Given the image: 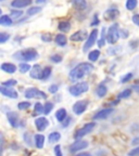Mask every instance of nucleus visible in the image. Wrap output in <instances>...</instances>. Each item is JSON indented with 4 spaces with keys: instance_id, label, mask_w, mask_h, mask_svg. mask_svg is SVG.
<instances>
[{
    "instance_id": "obj_44",
    "label": "nucleus",
    "mask_w": 139,
    "mask_h": 156,
    "mask_svg": "<svg viewBox=\"0 0 139 156\" xmlns=\"http://www.w3.org/2000/svg\"><path fill=\"white\" fill-rule=\"evenodd\" d=\"M54 154H56V156H62L61 146H60V145H56V146H54Z\"/></svg>"
},
{
    "instance_id": "obj_40",
    "label": "nucleus",
    "mask_w": 139,
    "mask_h": 156,
    "mask_svg": "<svg viewBox=\"0 0 139 156\" xmlns=\"http://www.w3.org/2000/svg\"><path fill=\"white\" fill-rule=\"evenodd\" d=\"M50 60L54 63H60L62 61V56L59 55V54H53V55L50 56Z\"/></svg>"
},
{
    "instance_id": "obj_39",
    "label": "nucleus",
    "mask_w": 139,
    "mask_h": 156,
    "mask_svg": "<svg viewBox=\"0 0 139 156\" xmlns=\"http://www.w3.org/2000/svg\"><path fill=\"white\" fill-rule=\"evenodd\" d=\"M17 83L16 80L14 79H10V80H7V81H3L2 83V86H5V87H13Z\"/></svg>"
},
{
    "instance_id": "obj_22",
    "label": "nucleus",
    "mask_w": 139,
    "mask_h": 156,
    "mask_svg": "<svg viewBox=\"0 0 139 156\" xmlns=\"http://www.w3.org/2000/svg\"><path fill=\"white\" fill-rule=\"evenodd\" d=\"M0 24L2 26H11L12 25V19L9 15H1L0 17Z\"/></svg>"
},
{
    "instance_id": "obj_49",
    "label": "nucleus",
    "mask_w": 139,
    "mask_h": 156,
    "mask_svg": "<svg viewBox=\"0 0 139 156\" xmlns=\"http://www.w3.org/2000/svg\"><path fill=\"white\" fill-rule=\"evenodd\" d=\"M97 25V24H99V20H98V17L97 16H95V19H93V22L91 23V26H93V25Z\"/></svg>"
},
{
    "instance_id": "obj_52",
    "label": "nucleus",
    "mask_w": 139,
    "mask_h": 156,
    "mask_svg": "<svg viewBox=\"0 0 139 156\" xmlns=\"http://www.w3.org/2000/svg\"><path fill=\"white\" fill-rule=\"evenodd\" d=\"M46 0H36V2L37 3H42V2H45Z\"/></svg>"
},
{
    "instance_id": "obj_33",
    "label": "nucleus",
    "mask_w": 139,
    "mask_h": 156,
    "mask_svg": "<svg viewBox=\"0 0 139 156\" xmlns=\"http://www.w3.org/2000/svg\"><path fill=\"white\" fill-rule=\"evenodd\" d=\"M52 108H53V104H52L51 102H47L46 104H45V106H44V113L46 115H48L49 113L51 112Z\"/></svg>"
},
{
    "instance_id": "obj_27",
    "label": "nucleus",
    "mask_w": 139,
    "mask_h": 156,
    "mask_svg": "<svg viewBox=\"0 0 139 156\" xmlns=\"http://www.w3.org/2000/svg\"><path fill=\"white\" fill-rule=\"evenodd\" d=\"M44 113V106H42V103H35V106H34V113H33V115L34 116H36V115H40Z\"/></svg>"
},
{
    "instance_id": "obj_6",
    "label": "nucleus",
    "mask_w": 139,
    "mask_h": 156,
    "mask_svg": "<svg viewBox=\"0 0 139 156\" xmlns=\"http://www.w3.org/2000/svg\"><path fill=\"white\" fill-rule=\"evenodd\" d=\"M25 97L27 99H47V95L44 91H40L36 88H29L25 91Z\"/></svg>"
},
{
    "instance_id": "obj_53",
    "label": "nucleus",
    "mask_w": 139,
    "mask_h": 156,
    "mask_svg": "<svg viewBox=\"0 0 139 156\" xmlns=\"http://www.w3.org/2000/svg\"><path fill=\"white\" fill-rule=\"evenodd\" d=\"M1 1H3V0H1Z\"/></svg>"
},
{
    "instance_id": "obj_23",
    "label": "nucleus",
    "mask_w": 139,
    "mask_h": 156,
    "mask_svg": "<svg viewBox=\"0 0 139 156\" xmlns=\"http://www.w3.org/2000/svg\"><path fill=\"white\" fill-rule=\"evenodd\" d=\"M56 117H57V119H58V122H63V120L66 118V111L64 110V108H60V110H58L56 113Z\"/></svg>"
},
{
    "instance_id": "obj_42",
    "label": "nucleus",
    "mask_w": 139,
    "mask_h": 156,
    "mask_svg": "<svg viewBox=\"0 0 139 156\" xmlns=\"http://www.w3.org/2000/svg\"><path fill=\"white\" fill-rule=\"evenodd\" d=\"M128 155H130V156H139V146H137V147L133 149L132 151L128 153Z\"/></svg>"
},
{
    "instance_id": "obj_26",
    "label": "nucleus",
    "mask_w": 139,
    "mask_h": 156,
    "mask_svg": "<svg viewBox=\"0 0 139 156\" xmlns=\"http://www.w3.org/2000/svg\"><path fill=\"white\" fill-rule=\"evenodd\" d=\"M56 42H57V44H58V46H61V47L65 46V44H66V37L64 36V35H62V34L57 35V36H56Z\"/></svg>"
},
{
    "instance_id": "obj_10",
    "label": "nucleus",
    "mask_w": 139,
    "mask_h": 156,
    "mask_svg": "<svg viewBox=\"0 0 139 156\" xmlns=\"http://www.w3.org/2000/svg\"><path fill=\"white\" fill-rule=\"evenodd\" d=\"M87 104H88L87 101L85 100L78 101V102H76L73 105V112L76 115H82L86 111V108H87Z\"/></svg>"
},
{
    "instance_id": "obj_31",
    "label": "nucleus",
    "mask_w": 139,
    "mask_h": 156,
    "mask_svg": "<svg viewBox=\"0 0 139 156\" xmlns=\"http://www.w3.org/2000/svg\"><path fill=\"white\" fill-rule=\"evenodd\" d=\"M132 95V90L130 89H125L124 91L119 94V99H127V98H130Z\"/></svg>"
},
{
    "instance_id": "obj_11",
    "label": "nucleus",
    "mask_w": 139,
    "mask_h": 156,
    "mask_svg": "<svg viewBox=\"0 0 139 156\" xmlns=\"http://www.w3.org/2000/svg\"><path fill=\"white\" fill-rule=\"evenodd\" d=\"M112 113H113V108H104V110H101L98 113H96V114L93 116V120L105 119V118H108Z\"/></svg>"
},
{
    "instance_id": "obj_32",
    "label": "nucleus",
    "mask_w": 139,
    "mask_h": 156,
    "mask_svg": "<svg viewBox=\"0 0 139 156\" xmlns=\"http://www.w3.org/2000/svg\"><path fill=\"white\" fill-rule=\"evenodd\" d=\"M137 7V0H127L126 2V8L127 10H134Z\"/></svg>"
},
{
    "instance_id": "obj_51",
    "label": "nucleus",
    "mask_w": 139,
    "mask_h": 156,
    "mask_svg": "<svg viewBox=\"0 0 139 156\" xmlns=\"http://www.w3.org/2000/svg\"><path fill=\"white\" fill-rule=\"evenodd\" d=\"M75 156H91V154L89 153H81V154H77V155Z\"/></svg>"
},
{
    "instance_id": "obj_50",
    "label": "nucleus",
    "mask_w": 139,
    "mask_h": 156,
    "mask_svg": "<svg viewBox=\"0 0 139 156\" xmlns=\"http://www.w3.org/2000/svg\"><path fill=\"white\" fill-rule=\"evenodd\" d=\"M132 144H133V145H136V144H139V138H135V139L132 141Z\"/></svg>"
},
{
    "instance_id": "obj_16",
    "label": "nucleus",
    "mask_w": 139,
    "mask_h": 156,
    "mask_svg": "<svg viewBox=\"0 0 139 156\" xmlns=\"http://www.w3.org/2000/svg\"><path fill=\"white\" fill-rule=\"evenodd\" d=\"M32 3V0H13L11 2V5L15 9H21V8L27 7Z\"/></svg>"
},
{
    "instance_id": "obj_48",
    "label": "nucleus",
    "mask_w": 139,
    "mask_h": 156,
    "mask_svg": "<svg viewBox=\"0 0 139 156\" xmlns=\"http://www.w3.org/2000/svg\"><path fill=\"white\" fill-rule=\"evenodd\" d=\"M71 120H72L71 117H68V118L65 119V122H63V126H64V127H66L68 124H70V122H71Z\"/></svg>"
},
{
    "instance_id": "obj_36",
    "label": "nucleus",
    "mask_w": 139,
    "mask_h": 156,
    "mask_svg": "<svg viewBox=\"0 0 139 156\" xmlns=\"http://www.w3.org/2000/svg\"><path fill=\"white\" fill-rule=\"evenodd\" d=\"M17 107H19V110H21V111L27 110V108L31 107V103L29 102H21V103H19Z\"/></svg>"
},
{
    "instance_id": "obj_34",
    "label": "nucleus",
    "mask_w": 139,
    "mask_h": 156,
    "mask_svg": "<svg viewBox=\"0 0 139 156\" xmlns=\"http://www.w3.org/2000/svg\"><path fill=\"white\" fill-rule=\"evenodd\" d=\"M42 11V8L40 7H33L31 8V9H28V11H27V14L28 15H34V14H37L38 12H40Z\"/></svg>"
},
{
    "instance_id": "obj_14",
    "label": "nucleus",
    "mask_w": 139,
    "mask_h": 156,
    "mask_svg": "<svg viewBox=\"0 0 139 156\" xmlns=\"http://www.w3.org/2000/svg\"><path fill=\"white\" fill-rule=\"evenodd\" d=\"M8 120H9L10 125L13 127V128H16L19 126V115L15 112H8L7 114Z\"/></svg>"
},
{
    "instance_id": "obj_13",
    "label": "nucleus",
    "mask_w": 139,
    "mask_h": 156,
    "mask_svg": "<svg viewBox=\"0 0 139 156\" xmlns=\"http://www.w3.org/2000/svg\"><path fill=\"white\" fill-rule=\"evenodd\" d=\"M42 66L39 65V64H36V65L33 66V68L31 69V77L34 78V79H42Z\"/></svg>"
},
{
    "instance_id": "obj_2",
    "label": "nucleus",
    "mask_w": 139,
    "mask_h": 156,
    "mask_svg": "<svg viewBox=\"0 0 139 156\" xmlns=\"http://www.w3.org/2000/svg\"><path fill=\"white\" fill-rule=\"evenodd\" d=\"M13 58L15 60H19V61H34L35 58H38V53L35 49H26V50H23V51H19L16 53L13 54Z\"/></svg>"
},
{
    "instance_id": "obj_19",
    "label": "nucleus",
    "mask_w": 139,
    "mask_h": 156,
    "mask_svg": "<svg viewBox=\"0 0 139 156\" xmlns=\"http://www.w3.org/2000/svg\"><path fill=\"white\" fill-rule=\"evenodd\" d=\"M72 3L75 7V9L79 10V11H83L87 7V3H86V0H72Z\"/></svg>"
},
{
    "instance_id": "obj_41",
    "label": "nucleus",
    "mask_w": 139,
    "mask_h": 156,
    "mask_svg": "<svg viewBox=\"0 0 139 156\" xmlns=\"http://www.w3.org/2000/svg\"><path fill=\"white\" fill-rule=\"evenodd\" d=\"M42 40L45 42H50L52 40V35L51 34H42Z\"/></svg>"
},
{
    "instance_id": "obj_8",
    "label": "nucleus",
    "mask_w": 139,
    "mask_h": 156,
    "mask_svg": "<svg viewBox=\"0 0 139 156\" xmlns=\"http://www.w3.org/2000/svg\"><path fill=\"white\" fill-rule=\"evenodd\" d=\"M88 146V142L84 141V140H77L75 141L71 146H70V152L71 153H76L78 151H82V150L86 149Z\"/></svg>"
},
{
    "instance_id": "obj_25",
    "label": "nucleus",
    "mask_w": 139,
    "mask_h": 156,
    "mask_svg": "<svg viewBox=\"0 0 139 156\" xmlns=\"http://www.w3.org/2000/svg\"><path fill=\"white\" fill-rule=\"evenodd\" d=\"M99 56H100V51L99 50H93V51L89 52V54H88V58L91 62H96L99 58Z\"/></svg>"
},
{
    "instance_id": "obj_47",
    "label": "nucleus",
    "mask_w": 139,
    "mask_h": 156,
    "mask_svg": "<svg viewBox=\"0 0 139 156\" xmlns=\"http://www.w3.org/2000/svg\"><path fill=\"white\" fill-rule=\"evenodd\" d=\"M120 34H121V36H122L123 38H127V37H128V32H127L126 29H122Z\"/></svg>"
},
{
    "instance_id": "obj_18",
    "label": "nucleus",
    "mask_w": 139,
    "mask_h": 156,
    "mask_svg": "<svg viewBox=\"0 0 139 156\" xmlns=\"http://www.w3.org/2000/svg\"><path fill=\"white\" fill-rule=\"evenodd\" d=\"M119 15H120V12H119V10H116V9H109L108 11H105V13H104V16L107 20H114V19H116Z\"/></svg>"
},
{
    "instance_id": "obj_35",
    "label": "nucleus",
    "mask_w": 139,
    "mask_h": 156,
    "mask_svg": "<svg viewBox=\"0 0 139 156\" xmlns=\"http://www.w3.org/2000/svg\"><path fill=\"white\" fill-rule=\"evenodd\" d=\"M22 14H23V12L22 11H20V10L19 11H17V10H12V11H11V15H10V17H11V19L16 20V19H19Z\"/></svg>"
},
{
    "instance_id": "obj_30",
    "label": "nucleus",
    "mask_w": 139,
    "mask_h": 156,
    "mask_svg": "<svg viewBox=\"0 0 139 156\" xmlns=\"http://www.w3.org/2000/svg\"><path fill=\"white\" fill-rule=\"evenodd\" d=\"M19 71L22 74L26 73V72L31 71V65H29L28 63H26V62H25V63H21L19 65Z\"/></svg>"
},
{
    "instance_id": "obj_29",
    "label": "nucleus",
    "mask_w": 139,
    "mask_h": 156,
    "mask_svg": "<svg viewBox=\"0 0 139 156\" xmlns=\"http://www.w3.org/2000/svg\"><path fill=\"white\" fill-rule=\"evenodd\" d=\"M50 75H51V67L47 66V67L44 68V71H42V80H47V79L50 77Z\"/></svg>"
},
{
    "instance_id": "obj_45",
    "label": "nucleus",
    "mask_w": 139,
    "mask_h": 156,
    "mask_svg": "<svg viewBox=\"0 0 139 156\" xmlns=\"http://www.w3.org/2000/svg\"><path fill=\"white\" fill-rule=\"evenodd\" d=\"M59 90V87L57 85H52L49 87V92L50 93H56Z\"/></svg>"
},
{
    "instance_id": "obj_20",
    "label": "nucleus",
    "mask_w": 139,
    "mask_h": 156,
    "mask_svg": "<svg viewBox=\"0 0 139 156\" xmlns=\"http://www.w3.org/2000/svg\"><path fill=\"white\" fill-rule=\"evenodd\" d=\"M35 144H36V147L38 149H42L45 144V136L42 134H35Z\"/></svg>"
},
{
    "instance_id": "obj_4",
    "label": "nucleus",
    "mask_w": 139,
    "mask_h": 156,
    "mask_svg": "<svg viewBox=\"0 0 139 156\" xmlns=\"http://www.w3.org/2000/svg\"><path fill=\"white\" fill-rule=\"evenodd\" d=\"M120 33H119V24H113L112 26H110L109 30H108L107 35V40L109 44H114L117 42L119 38H120Z\"/></svg>"
},
{
    "instance_id": "obj_38",
    "label": "nucleus",
    "mask_w": 139,
    "mask_h": 156,
    "mask_svg": "<svg viewBox=\"0 0 139 156\" xmlns=\"http://www.w3.org/2000/svg\"><path fill=\"white\" fill-rule=\"evenodd\" d=\"M132 78H133V74L132 73H128V74H126L125 76H123L122 79L120 80V83H127V81H130Z\"/></svg>"
},
{
    "instance_id": "obj_5",
    "label": "nucleus",
    "mask_w": 139,
    "mask_h": 156,
    "mask_svg": "<svg viewBox=\"0 0 139 156\" xmlns=\"http://www.w3.org/2000/svg\"><path fill=\"white\" fill-rule=\"evenodd\" d=\"M96 128V122H88V124H86L85 126H83L81 128V129H78L77 131H76L75 133V139H81V138H83V136H85L86 134L90 133L91 131H93V129Z\"/></svg>"
},
{
    "instance_id": "obj_24",
    "label": "nucleus",
    "mask_w": 139,
    "mask_h": 156,
    "mask_svg": "<svg viewBox=\"0 0 139 156\" xmlns=\"http://www.w3.org/2000/svg\"><path fill=\"white\" fill-rule=\"evenodd\" d=\"M58 28L60 29L61 32L66 33V32H68V30H70V28H71V24H70V22L63 21V22H60V23H59Z\"/></svg>"
},
{
    "instance_id": "obj_15",
    "label": "nucleus",
    "mask_w": 139,
    "mask_h": 156,
    "mask_svg": "<svg viewBox=\"0 0 139 156\" xmlns=\"http://www.w3.org/2000/svg\"><path fill=\"white\" fill-rule=\"evenodd\" d=\"M86 38H87V32H85V30H78V32L74 33L70 39H71L72 41H82V40H84Z\"/></svg>"
},
{
    "instance_id": "obj_9",
    "label": "nucleus",
    "mask_w": 139,
    "mask_h": 156,
    "mask_svg": "<svg viewBox=\"0 0 139 156\" xmlns=\"http://www.w3.org/2000/svg\"><path fill=\"white\" fill-rule=\"evenodd\" d=\"M0 92L2 93V95L10 98V99H17V97H19L17 92L13 89L12 87H5V86H2V87H0Z\"/></svg>"
},
{
    "instance_id": "obj_28",
    "label": "nucleus",
    "mask_w": 139,
    "mask_h": 156,
    "mask_svg": "<svg viewBox=\"0 0 139 156\" xmlns=\"http://www.w3.org/2000/svg\"><path fill=\"white\" fill-rule=\"evenodd\" d=\"M60 139H61V134L59 133V132H52V133L49 134V142H50V143L58 142Z\"/></svg>"
},
{
    "instance_id": "obj_12",
    "label": "nucleus",
    "mask_w": 139,
    "mask_h": 156,
    "mask_svg": "<svg viewBox=\"0 0 139 156\" xmlns=\"http://www.w3.org/2000/svg\"><path fill=\"white\" fill-rule=\"evenodd\" d=\"M35 126H36L38 131H44L47 127L49 126V122L45 117H39V118H37V119L35 120Z\"/></svg>"
},
{
    "instance_id": "obj_1",
    "label": "nucleus",
    "mask_w": 139,
    "mask_h": 156,
    "mask_svg": "<svg viewBox=\"0 0 139 156\" xmlns=\"http://www.w3.org/2000/svg\"><path fill=\"white\" fill-rule=\"evenodd\" d=\"M93 71V64L81 63V64H78L77 66H75V67L70 72L68 77H70V80H71L72 83H76V81H78L79 79L85 77L86 75L90 74Z\"/></svg>"
},
{
    "instance_id": "obj_7",
    "label": "nucleus",
    "mask_w": 139,
    "mask_h": 156,
    "mask_svg": "<svg viewBox=\"0 0 139 156\" xmlns=\"http://www.w3.org/2000/svg\"><path fill=\"white\" fill-rule=\"evenodd\" d=\"M97 37H98V30H97V28H96L90 33V35H89V37H88V39H87V41H86V44H84V47H83L84 52H87V50H89V49L96 44Z\"/></svg>"
},
{
    "instance_id": "obj_46",
    "label": "nucleus",
    "mask_w": 139,
    "mask_h": 156,
    "mask_svg": "<svg viewBox=\"0 0 139 156\" xmlns=\"http://www.w3.org/2000/svg\"><path fill=\"white\" fill-rule=\"evenodd\" d=\"M133 22H134L135 24L138 25V26H139V14L133 15Z\"/></svg>"
},
{
    "instance_id": "obj_17",
    "label": "nucleus",
    "mask_w": 139,
    "mask_h": 156,
    "mask_svg": "<svg viewBox=\"0 0 139 156\" xmlns=\"http://www.w3.org/2000/svg\"><path fill=\"white\" fill-rule=\"evenodd\" d=\"M1 69L5 73H9V74H13L16 72V66L12 63H3L1 65Z\"/></svg>"
},
{
    "instance_id": "obj_21",
    "label": "nucleus",
    "mask_w": 139,
    "mask_h": 156,
    "mask_svg": "<svg viewBox=\"0 0 139 156\" xmlns=\"http://www.w3.org/2000/svg\"><path fill=\"white\" fill-rule=\"evenodd\" d=\"M107 92H108V88H107V86L105 85H99L97 87V89H96V93H97V95L99 98H103L105 94H107Z\"/></svg>"
},
{
    "instance_id": "obj_3",
    "label": "nucleus",
    "mask_w": 139,
    "mask_h": 156,
    "mask_svg": "<svg viewBox=\"0 0 139 156\" xmlns=\"http://www.w3.org/2000/svg\"><path fill=\"white\" fill-rule=\"evenodd\" d=\"M88 89H89V86H88L87 83L84 81V83H76V85L70 87L68 91H70V93H71L73 97H78V95L87 92Z\"/></svg>"
},
{
    "instance_id": "obj_43",
    "label": "nucleus",
    "mask_w": 139,
    "mask_h": 156,
    "mask_svg": "<svg viewBox=\"0 0 139 156\" xmlns=\"http://www.w3.org/2000/svg\"><path fill=\"white\" fill-rule=\"evenodd\" d=\"M104 35H105V29L102 28V37H101V39L98 42V46L99 47H103V44H104Z\"/></svg>"
},
{
    "instance_id": "obj_37",
    "label": "nucleus",
    "mask_w": 139,
    "mask_h": 156,
    "mask_svg": "<svg viewBox=\"0 0 139 156\" xmlns=\"http://www.w3.org/2000/svg\"><path fill=\"white\" fill-rule=\"evenodd\" d=\"M10 35L7 34V33H1L0 34V44H5L7 40H9Z\"/></svg>"
}]
</instances>
